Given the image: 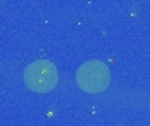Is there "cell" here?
I'll return each instance as SVG.
<instances>
[{
    "label": "cell",
    "mask_w": 150,
    "mask_h": 126,
    "mask_svg": "<svg viewBox=\"0 0 150 126\" xmlns=\"http://www.w3.org/2000/svg\"><path fill=\"white\" fill-rule=\"evenodd\" d=\"M110 72L101 61H87L77 70V84L87 93H101L108 88Z\"/></svg>",
    "instance_id": "7a4b0ae2"
},
{
    "label": "cell",
    "mask_w": 150,
    "mask_h": 126,
    "mask_svg": "<svg viewBox=\"0 0 150 126\" xmlns=\"http://www.w3.org/2000/svg\"><path fill=\"white\" fill-rule=\"evenodd\" d=\"M25 83L28 89L35 93H47L52 91L58 83L56 67L47 60H38L26 67L25 70Z\"/></svg>",
    "instance_id": "6da1fadb"
}]
</instances>
